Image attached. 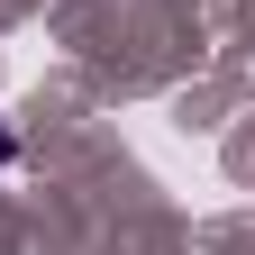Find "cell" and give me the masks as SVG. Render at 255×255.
I'll return each instance as SVG.
<instances>
[{"label": "cell", "mask_w": 255, "mask_h": 255, "mask_svg": "<svg viewBox=\"0 0 255 255\" xmlns=\"http://www.w3.org/2000/svg\"><path fill=\"white\" fill-rule=\"evenodd\" d=\"M9 155H18V137H9V128H0V173H9Z\"/></svg>", "instance_id": "6da1fadb"}]
</instances>
